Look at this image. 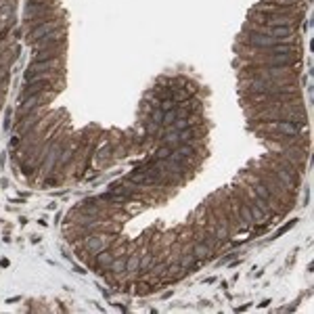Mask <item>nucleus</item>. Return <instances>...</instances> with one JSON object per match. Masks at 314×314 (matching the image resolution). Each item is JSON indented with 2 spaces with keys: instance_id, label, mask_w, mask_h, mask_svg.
<instances>
[{
  "instance_id": "f257e3e1",
  "label": "nucleus",
  "mask_w": 314,
  "mask_h": 314,
  "mask_svg": "<svg viewBox=\"0 0 314 314\" xmlns=\"http://www.w3.org/2000/svg\"><path fill=\"white\" fill-rule=\"evenodd\" d=\"M293 224H295V220H291L289 224H287V226H281L279 231H277V235H285V233H287V231H289V228H291V226H293Z\"/></svg>"
}]
</instances>
